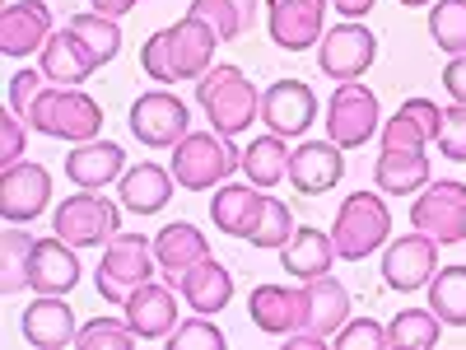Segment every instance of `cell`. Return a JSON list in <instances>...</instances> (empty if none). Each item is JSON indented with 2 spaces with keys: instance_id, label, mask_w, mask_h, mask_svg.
<instances>
[{
  "instance_id": "1",
  "label": "cell",
  "mask_w": 466,
  "mask_h": 350,
  "mask_svg": "<svg viewBox=\"0 0 466 350\" xmlns=\"http://www.w3.org/2000/svg\"><path fill=\"white\" fill-rule=\"evenodd\" d=\"M215 43L219 33L201 19V15H182L177 24L159 28L145 37L140 47V70L149 75L154 85H177V80H201L215 61Z\"/></svg>"
},
{
  "instance_id": "2",
  "label": "cell",
  "mask_w": 466,
  "mask_h": 350,
  "mask_svg": "<svg viewBox=\"0 0 466 350\" xmlns=\"http://www.w3.org/2000/svg\"><path fill=\"white\" fill-rule=\"evenodd\" d=\"M24 122H28L33 131L52 136V140L80 145V140H94V136L103 131V108H98L80 85H56V89L43 85V94L33 98V108H28Z\"/></svg>"
},
{
  "instance_id": "3",
  "label": "cell",
  "mask_w": 466,
  "mask_h": 350,
  "mask_svg": "<svg viewBox=\"0 0 466 350\" xmlns=\"http://www.w3.org/2000/svg\"><path fill=\"white\" fill-rule=\"evenodd\" d=\"M177 187L187 191H210L219 187L233 169H243V149L233 145L228 131H187L173 145V160H168Z\"/></svg>"
},
{
  "instance_id": "4",
  "label": "cell",
  "mask_w": 466,
  "mask_h": 350,
  "mask_svg": "<svg viewBox=\"0 0 466 350\" xmlns=\"http://www.w3.org/2000/svg\"><path fill=\"white\" fill-rule=\"evenodd\" d=\"M197 103L210 117L215 131L238 136L248 131L257 117H261V94L252 89V80L238 66H210L201 80H197Z\"/></svg>"
},
{
  "instance_id": "5",
  "label": "cell",
  "mask_w": 466,
  "mask_h": 350,
  "mask_svg": "<svg viewBox=\"0 0 466 350\" xmlns=\"http://www.w3.org/2000/svg\"><path fill=\"white\" fill-rule=\"evenodd\" d=\"M387 239H392V211L378 191H350L336 211V224H331V243H336V257L345 262H364L369 252H378Z\"/></svg>"
},
{
  "instance_id": "6",
  "label": "cell",
  "mask_w": 466,
  "mask_h": 350,
  "mask_svg": "<svg viewBox=\"0 0 466 350\" xmlns=\"http://www.w3.org/2000/svg\"><path fill=\"white\" fill-rule=\"evenodd\" d=\"M154 239H140V233H116L112 243H103V262L94 271V285L107 304H127L145 281H154Z\"/></svg>"
},
{
  "instance_id": "7",
  "label": "cell",
  "mask_w": 466,
  "mask_h": 350,
  "mask_svg": "<svg viewBox=\"0 0 466 350\" xmlns=\"http://www.w3.org/2000/svg\"><path fill=\"white\" fill-rule=\"evenodd\" d=\"M410 224L439 243H466V182L439 178L410 201Z\"/></svg>"
},
{
  "instance_id": "8",
  "label": "cell",
  "mask_w": 466,
  "mask_h": 350,
  "mask_svg": "<svg viewBox=\"0 0 466 350\" xmlns=\"http://www.w3.org/2000/svg\"><path fill=\"white\" fill-rule=\"evenodd\" d=\"M382 131V108L378 94L364 89L360 80H345L331 103H327V140H336L340 149H360L364 140H373Z\"/></svg>"
},
{
  "instance_id": "9",
  "label": "cell",
  "mask_w": 466,
  "mask_h": 350,
  "mask_svg": "<svg viewBox=\"0 0 466 350\" xmlns=\"http://www.w3.org/2000/svg\"><path fill=\"white\" fill-rule=\"evenodd\" d=\"M378 61V37L369 24L360 19H345L336 28L322 33V43H318V66L327 80L345 85V80H364V70Z\"/></svg>"
},
{
  "instance_id": "10",
  "label": "cell",
  "mask_w": 466,
  "mask_h": 350,
  "mask_svg": "<svg viewBox=\"0 0 466 350\" xmlns=\"http://www.w3.org/2000/svg\"><path fill=\"white\" fill-rule=\"evenodd\" d=\"M116 220H122V211H116L112 201H103L98 191H75V197H66L56 211H52V229L61 233L66 243L75 248H98V243H112L116 239Z\"/></svg>"
},
{
  "instance_id": "11",
  "label": "cell",
  "mask_w": 466,
  "mask_h": 350,
  "mask_svg": "<svg viewBox=\"0 0 466 350\" xmlns=\"http://www.w3.org/2000/svg\"><path fill=\"white\" fill-rule=\"evenodd\" d=\"M303 290H308V323H303V332L285 336V345L289 350H322L350 323V294L331 271L318 281H303Z\"/></svg>"
},
{
  "instance_id": "12",
  "label": "cell",
  "mask_w": 466,
  "mask_h": 350,
  "mask_svg": "<svg viewBox=\"0 0 466 350\" xmlns=\"http://www.w3.org/2000/svg\"><path fill=\"white\" fill-rule=\"evenodd\" d=\"M191 131V108L168 89H145L131 103V136L149 149H173Z\"/></svg>"
},
{
  "instance_id": "13",
  "label": "cell",
  "mask_w": 466,
  "mask_h": 350,
  "mask_svg": "<svg viewBox=\"0 0 466 350\" xmlns=\"http://www.w3.org/2000/svg\"><path fill=\"white\" fill-rule=\"evenodd\" d=\"M266 28L280 52H308L327 33V0H266Z\"/></svg>"
},
{
  "instance_id": "14",
  "label": "cell",
  "mask_w": 466,
  "mask_h": 350,
  "mask_svg": "<svg viewBox=\"0 0 466 350\" xmlns=\"http://www.w3.org/2000/svg\"><path fill=\"white\" fill-rule=\"evenodd\" d=\"M439 271V239H430V233H401V239L387 243L382 252V281L387 290H420L430 285Z\"/></svg>"
},
{
  "instance_id": "15",
  "label": "cell",
  "mask_w": 466,
  "mask_h": 350,
  "mask_svg": "<svg viewBox=\"0 0 466 350\" xmlns=\"http://www.w3.org/2000/svg\"><path fill=\"white\" fill-rule=\"evenodd\" d=\"M52 201V173L43 164H5V173H0V215H5L10 224H33L37 215L47 211Z\"/></svg>"
},
{
  "instance_id": "16",
  "label": "cell",
  "mask_w": 466,
  "mask_h": 350,
  "mask_svg": "<svg viewBox=\"0 0 466 350\" xmlns=\"http://www.w3.org/2000/svg\"><path fill=\"white\" fill-rule=\"evenodd\" d=\"M261 122L276 136L294 140V136H303L308 127L318 122V94L308 89L303 80H276L261 94Z\"/></svg>"
},
{
  "instance_id": "17",
  "label": "cell",
  "mask_w": 466,
  "mask_h": 350,
  "mask_svg": "<svg viewBox=\"0 0 466 350\" xmlns=\"http://www.w3.org/2000/svg\"><path fill=\"white\" fill-rule=\"evenodd\" d=\"M248 314L266 336H294L308 323V290L299 285H257L248 299Z\"/></svg>"
},
{
  "instance_id": "18",
  "label": "cell",
  "mask_w": 466,
  "mask_h": 350,
  "mask_svg": "<svg viewBox=\"0 0 466 350\" xmlns=\"http://www.w3.org/2000/svg\"><path fill=\"white\" fill-rule=\"evenodd\" d=\"M266 197L270 191L257 187V182H219L215 201H210L215 229L228 233V239H252L257 224H261V211H266Z\"/></svg>"
},
{
  "instance_id": "19",
  "label": "cell",
  "mask_w": 466,
  "mask_h": 350,
  "mask_svg": "<svg viewBox=\"0 0 466 350\" xmlns=\"http://www.w3.org/2000/svg\"><path fill=\"white\" fill-rule=\"evenodd\" d=\"M127 323L136 327L140 341H168V332L177 327V294L173 281H145L127 304H122Z\"/></svg>"
},
{
  "instance_id": "20",
  "label": "cell",
  "mask_w": 466,
  "mask_h": 350,
  "mask_svg": "<svg viewBox=\"0 0 466 350\" xmlns=\"http://www.w3.org/2000/svg\"><path fill=\"white\" fill-rule=\"evenodd\" d=\"M345 178V154L336 140H303L289 154V182L303 191V197H322Z\"/></svg>"
},
{
  "instance_id": "21",
  "label": "cell",
  "mask_w": 466,
  "mask_h": 350,
  "mask_svg": "<svg viewBox=\"0 0 466 350\" xmlns=\"http://www.w3.org/2000/svg\"><path fill=\"white\" fill-rule=\"evenodd\" d=\"M52 10L43 0H15L0 15V52L5 57H28V52H43L47 37H52Z\"/></svg>"
},
{
  "instance_id": "22",
  "label": "cell",
  "mask_w": 466,
  "mask_h": 350,
  "mask_svg": "<svg viewBox=\"0 0 466 350\" xmlns=\"http://www.w3.org/2000/svg\"><path fill=\"white\" fill-rule=\"evenodd\" d=\"M127 173V149L116 140H80L70 154H66V178L75 187H89V191H103L107 182H122Z\"/></svg>"
},
{
  "instance_id": "23",
  "label": "cell",
  "mask_w": 466,
  "mask_h": 350,
  "mask_svg": "<svg viewBox=\"0 0 466 350\" xmlns=\"http://www.w3.org/2000/svg\"><path fill=\"white\" fill-rule=\"evenodd\" d=\"M98 66H103V57L70 24L56 28L47 37V47H43V75H47V80H56V85H85Z\"/></svg>"
},
{
  "instance_id": "24",
  "label": "cell",
  "mask_w": 466,
  "mask_h": 350,
  "mask_svg": "<svg viewBox=\"0 0 466 350\" xmlns=\"http://www.w3.org/2000/svg\"><path fill=\"white\" fill-rule=\"evenodd\" d=\"M28 285L37 294H70L80 285V257H75V243L56 239H37L33 248V266H28Z\"/></svg>"
},
{
  "instance_id": "25",
  "label": "cell",
  "mask_w": 466,
  "mask_h": 350,
  "mask_svg": "<svg viewBox=\"0 0 466 350\" xmlns=\"http://www.w3.org/2000/svg\"><path fill=\"white\" fill-rule=\"evenodd\" d=\"M373 182L382 197H410V191L430 187V160H424V149L382 145L378 164H373Z\"/></svg>"
},
{
  "instance_id": "26",
  "label": "cell",
  "mask_w": 466,
  "mask_h": 350,
  "mask_svg": "<svg viewBox=\"0 0 466 350\" xmlns=\"http://www.w3.org/2000/svg\"><path fill=\"white\" fill-rule=\"evenodd\" d=\"M75 332H80L75 327V308L61 294H43L24 308V336L37 350H66L75 341Z\"/></svg>"
},
{
  "instance_id": "27",
  "label": "cell",
  "mask_w": 466,
  "mask_h": 350,
  "mask_svg": "<svg viewBox=\"0 0 466 350\" xmlns=\"http://www.w3.org/2000/svg\"><path fill=\"white\" fill-rule=\"evenodd\" d=\"M173 182L177 178L164 164H131L122 173V182H116V197H122V206L131 215H154L173 201Z\"/></svg>"
},
{
  "instance_id": "28",
  "label": "cell",
  "mask_w": 466,
  "mask_h": 350,
  "mask_svg": "<svg viewBox=\"0 0 466 350\" xmlns=\"http://www.w3.org/2000/svg\"><path fill=\"white\" fill-rule=\"evenodd\" d=\"M331 262H336L331 233H322V229H313V224L294 229V239L280 248V266H285V276H294V281H318V276H327Z\"/></svg>"
},
{
  "instance_id": "29",
  "label": "cell",
  "mask_w": 466,
  "mask_h": 350,
  "mask_svg": "<svg viewBox=\"0 0 466 350\" xmlns=\"http://www.w3.org/2000/svg\"><path fill=\"white\" fill-rule=\"evenodd\" d=\"M177 290H182V299L191 304V314H219V308H228V299H233V276H228V266L224 262H215V257H206V262H197L187 271V276H177Z\"/></svg>"
},
{
  "instance_id": "30",
  "label": "cell",
  "mask_w": 466,
  "mask_h": 350,
  "mask_svg": "<svg viewBox=\"0 0 466 350\" xmlns=\"http://www.w3.org/2000/svg\"><path fill=\"white\" fill-rule=\"evenodd\" d=\"M154 257H159V266L168 271V281L177 285V276H187L197 262L210 257V243L201 239V229L197 224H164L159 233H154Z\"/></svg>"
},
{
  "instance_id": "31",
  "label": "cell",
  "mask_w": 466,
  "mask_h": 350,
  "mask_svg": "<svg viewBox=\"0 0 466 350\" xmlns=\"http://www.w3.org/2000/svg\"><path fill=\"white\" fill-rule=\"evenodd\" d=\"M243 173H248V182H257V187H276L280 178H289V145H285V136H257L248 149H243Z\"/></svg>"
},
{
  "instance_id": "32",
  "label": "cell",
  "mask_w": 466,
  "mask_h": 350,
  "mask_svg": "<svg viewBox=\"0 0 466 350\" xmlns=\"http://www.w3.org/2000/svg\"><path fill=\"white\" fill-rule=\"evenodd\" d=\"M33 248H37V239L24 224H10L5 233H0V290H5V294H19L28 285Z\"/></svg>"
},
{
  "instance_id": "33",
  "label": "cell",
  "mask_w": 466,
  "mask_h": 350,
  "mask_svg": "<svg viewBox=\"0 0 466 350\" xmlns=\"http://www.w3.org/2000/svg\"><path fill=\"white\" fill-rule=\"evenodd\" d=\"M439 332H443V318L434 308H401L392 327H387V341H392V350H430L439 345Z\"/></svg>"
},
{
  "instance_id": "34",
  "label": "cell",
  "mask_w": 466,
  "mask_h": 350,
  "mask_svg": "<svg viewBox=\"0 0 466 350\" xmlns=\"http://www.w3.org/2000/svg\"><path fill=\"white\" fill-rule=\"evenodd\" d=\"M430 308L443 327H466V266H439L430 281Z\"/></svg>"
},
{
  "instance_id": "35",
  "label": "cell",
  "mask_w": 466,
  "mask_h": 350,
  "mask_svg": "<svg viewBox=\"0 0 466 350\" xmlns=\"http://www.w3.org/2000/svg\"><path fill=\"white\" fill-rule=\"evenodd\" d=\"M257 5L261 0H191V15H201L219 33V43H228V37H243L252 28Z\"/></svg>"
},
{
  "instance_id": "36",
  "label": "cell",
  "mask_w": 466,
  "mask_h": 350,
  "mask_svg": "<svg viewBox=\"0 0 466 350\" xmlns=\"http://www.w3.org/2000/svg\"><path fill=\"white\" fill-rule=\"evenodd\" d=\"M430 37L439 52H466V0H434L430 5Z\"/></svg>"
},
{
  "instance_id": "37",
  "label": "cell",
  "mask_w": 466,
  "mask_h": 350,
  "mask_svg": "<svg viewBox=\"0 0 466 350\" xmlns=\"http://www.w3.org/2000/svg\"><path fill=\"white\" fill-rule=\"evenodd\" d=\"M70 28L80 33L85 43L103 57V66H107L116 52H122V24H116L112 15H98V10H94V15H75V19H70Z\"/></svg>"
},
{
  "instance_id": "38",
  "label": "cell",
  "mask_w": 466,
  "mask_h": 350,
  "mask_svg": "<svg viewBox=\"0 0 466 350\" xmlns=\"http://www.w3.org/2000/svg\"><path fill=\"white\" fill-rule=\"evenodd\" d=\"M131 341H136V327L127 318H94L75 332L80 350H131Z\"/></svg>"
},
{
  "instance_id": "39",
  "label": "cell",
  "mask_w": 466,
  "mask_h": 350,
  "mask_svg": "<svg viewBox=\"0 0 466 350\" xmlns=\"http://www.w3.org/2000/svg\"><path fill=\"white\" fill-rule=\"evenodd\" d=\"M294 239V215H289V206L285 201H276V197H266V211H261V224H257V233H252V248H285Z\"/></svg>"
},
{
  "instance_id": "40",
  "label": "cell",
  "mask_w": 466,
  "mask_h": 350,
  "mask_svg": "<svg viewBox=\"0 0 466 350\" xmlns=\"http://www.w3.org/2000/svg\"><path fill=\"white\" fill-rule=\"evenodd\" d=\"M168 350H224V332L206 314H197L168 332Z\"/></svg>"
},
{
  "instance_id": "41",
  "label": "cell",
  "mask_w": 466,
  "mask_h": 350,
  "mask_svg": "<svg viewBox=\"0 0 466 350\" xmlns=\"http://www.w3.org/2000/svg\"><path fill=\"white\" fill-rule=\"evenodd\" d=\"M439 154L452 164H466V103L443 108V127H439Z\"/></svg>"
},
{
  "instance_id": "42",
  "label": "cell",
  "mask_w": 466,
  "mask_h": 350,
  "mask_svg": "<svg viewBox=\"0 0 466 350\" xmlns=\"http://www.w3.org/2000/svg\"><path fill=\"white\" fill-rule=\"evenodd\" d=\"M340 350H387L392 341H387V327L373 323V318H350L336 336H331Z\"/></svg>"
},
{
  "instance_id": "43",
  "label": "cell",
  "mask_w": 466,
  "mask_h": 350,
  "mask_svg": "<svg viewBox=\"0 0 466 350\" xmlns=\"http://www.w3.org/2000/svg\"><path fill=\"white\" fill-rule=\"evenodd\" d=\"M382 145H406V149H424V145H434L430 136H424L420 131V122H415V117H406L401 108L392 112V122H382Z\"/></svg>"
},
{
  "instance_id": "44",
  "label": "cell",
  "mask_w": 466,
  "mask_h": 350,
  "mask_svg": "<svg viewBox=\"0 0 466 350\" xmlns=\"http://www.w3.org/2000/svg\"><path fill=\"white\" fill-rule=\"evenodd\" d=\"M43 85H47V75L43 70H19V75H10V112H19V117H28V108H33V98L43 94Z\"/></svg>"
},
{
  "instance_id": "45",
  "label": "cell",
  "mask_w": 466,
  "mask_h": 350,
  "mask_svg": "<svg viewBox=\"0 0 466 350\" xmlns=\"http://www.w3.org/2000/svg\"><path fill=\"white\" fill-rule=\"evenodd\" d=\"M24 117L19 112H5L0 117V160L5 164H19V154H24Z\"/></svg>"
},
{
  "instance_id": "46",
  "label": "cell",
  "mask_w": 466,
  "mask_h": 350,
  "mask_svg": "<svg viewBox=\"0 0 466 350\" xmlns=\"http://www.w3.org/2000/svg\"><path fill=\"white\" fill-rule=\"evenodd\" d=\"M443 89L452 94V103H466V52H457L443 66Z\"/></svg>"
},
{
  "instance_id": "47",
  "label": "cell",
  "mask_w": 466,
  "mask_h": 350,
  "mask_svg": "<svg viewBox=\"0 0 466 350\" xmlns=\"http://www.w3.org/2000/svg\"><path fill=\"white\" fill-rule=\"evenodd\" d=\"M331 10L345 15V19H364L373 10V0H331Z\"/></svg>"
},
{
  "instance_id": "48",
  "label": "cell",
  "mask_w": 466,
  "mask_h": 350,
  "mask_svg": "<svg viewBox=\"0 0 466 350\" xmlns=\"http://www.w3.org/2000/svg\"><path fill=\"white\" fill-rule=\"evenodd\" d=\"M89 5H94L98 15H112V19H116V15H131L140 0H89Z\"/></svg>"
},
{
  "instance_id": "49",
  "label": "cell",
  "mask_w": 466,
  "mask_h": 350,
  "mask_svg": "<svg viewBox=\"0 0 466 350\" xmlns=\"http://www.w3.org/2000/svg\"><path fill=\"white\" fill-rule=\"evenodd\" d=\"M397 5H406V10H420V5H434V0H397Z\"/></svg>"
}]
</instances>
